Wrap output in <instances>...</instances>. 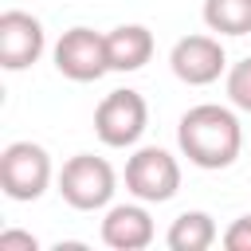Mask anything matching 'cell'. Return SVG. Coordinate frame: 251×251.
Wrapping results in <instances>:
<instances>
[{
	"mask_svg": "<svg viewBox=\"0 0 251 251\" xmlns=\"http://www.w3.org/2000/svg\"><path fill=\"white\" fill-rule=\"evenodd\" d=\"M43 24L31 12L8 8L0 16V67L4 71H27L43 55Z\"/></svg>",
	"mask_w": 251,
	"mask_h": 251,
	"instance_id": "ba28073f",
	"label": "cell"
},
{
	"mask_svg": "<svg viewBox=\"0 0 251 251\" xmlns=\"http://www.w3.org/2000/svg\"><path fill=\"white\" fill-rule=\"evenodd\" d=\"M35 247H39V243H35L31 231H16V227L0 231V251H35Z\"/></svg>",
	"mask_w": 251,
	"mask_h": 251,
	"instance_id": "9a60e30c",
	"label": "cell"
},
{
	"mask_svg": "<svg viewBox=\"0 0 251 251\" xmlns=\"http://www.w3.org/2000/svg\"><path fill=\"white\" fill-rule=\"evenodd\" d=\"M145 126H149V106H145V98L137 94V90H110L102 102H98V110H94V133H98V141L102 145H110V149H129V145H137L141 141V133H145Z\"/></svg>",
	"mask_w": 251,
	"mask_h": 251,
	"instance_id": "277c9868",
	"label": "cell"
},
{
	"mask_svg": "<svg viewBox=\"0 0 251 251\" xmlns=\"http://www.w3.org/2000/svg\"><path fill=\"white\" fill-rule=\"evenodd\" d=\"M55 67L71 82H98L110 71L106 35H98L94 27H71V31H63L59 43H55Z\"/></svg>",
	"mask_w": 251,
	"mask_h": 251,
	"instance_id": "8992f818",
	"label": "cell"
},
{
	"mask_svg": "<svg viewBox=\"0 0 251 251\" xmlns=\"http://www.w3.org/2000/svg\"><path fill=\"white\" fill-rule=\"evenodd\" d=\"M51 184V157L35 141H12L0 153V188L8 200L31 204Z\"/></svg>",
	"mask_w": 251,
	"mask_h": 251,
	"instance_id": "3957f363",
	"label": "cell"
},
{
	"mask_svg": "<svg viewBox=\"0 0 251 251\" xmlns=\"http://www.w3.org/2000/svg\"><path fill=\"white\" fill-rule=\"evenodd\" d=\"M224 247H227V251H251V212L239 216V220L224 231Z\"/></svg>",
	"mask_w": 251,
	"mask_h": 251,
	"instance_id": "5bb4252c",
	"label": "cell"
},
{
	"mask_svg": "<svg viewBox=\"0 0 251 251\" xmlns=\"http://www.w3.org/2000/svg\"><path fill=\"white\" fill-rule=\"evenodd\" d=\"M169 251H208L216 243V220L208 212H180L165 235Z\"/></svg>",
	"mask_w": 251,
	"mask_h": 251,
	"instance_id": "8fae6325",
	"label": "cell"
},
{
	"mask_svg": "<svg viewBox=\"0 0 251 251\" xmlns=\"http://www.w3.org/2000/svg\"><path fill=\"white\" fill-rule=\"evenodd\" d=\"M227 98L235 110H247L251 114V55L239 59L231 71H227Z\"/></svg>",
	"mask_w": 251,
	"mask_h": 251,
	"instance_id": "4fadbf2b",
	"label": "cell"
},
{
	"mask_svg": "<svg viewBox=\"0 0 251 251\" xmlns=\"http://www.w3.org/2000/svg\"><path fill=\"white\" fill-rule=\"evenodd\" d=\"M118 192V176L110 169L106 157H94V153H75L63 173H59V196L78 208V212H94V208H106Z\"/></svg>",
	"mask_w": 251,
	"mask_h": 251,
	"instance_id": "7a4b0ae2",
	"label": "cell"
},
{
	"mask_svg": "<svg viewBox=\"0 0 251 251\" xmlns=\"http://www.w3.org/2000/svg\"><path fill=\"white\" fill-rule=\"evenodd\" d=\"M204 24L216 35H247L251 31V0H204Z\"/></svg>",
	"mask_w": 251,
	"mask_h": 251,
	"instance_id": "7c38bea8",
	"label": "cell"
},
{
	"mask_svg": "<svg viewBox=\"0 0 251 251\" xmlns=\"http://www.w3.org/2000/svg\"><path fill=\"white\" fill-rule=\"evenodd\" d=\"M180 188V165L161 145H141L126 161V192L145 204H165Z\"/></svg>",
	"mask_w": 251,
	"mask_h": 251,
	"instance_id": "5b68a950",
	"label": "cell"
},
{
	"mask_svg": "<svg viewBox=\"0 0 251 251\" xmlns=\"http://www.w3.org/2000/svg\"><path fill=\"white\" fill-rule=\"evenodd\" d=\"M169 67H173V75L180 82L208 86V82H216L227 71V55H224V43L216 35H184V39L173 43Z\"/></svg>",
	"mask_w": 251,
	"mask_h": 251,
	"instance_id": "52a82bcc",
	"label": "cell"
},
{
	"mask_svg": "<svg viewBox=\"0 0 251 251\" xmlns=\"http://www.w3.org/2000/svg\"><path fill=\"white\" fill-rule=\"evenodd\" d=\"M176 141H180V153L196 169H227L243 149V129L227 106L200 102L180 114Z\"/></svg>",
	"mask_w": 251,
	"mask_h": 251,
	"instance_id": "6da1fadb",
	"label": "cell"
},
{
	"mask_svg": "<svg viewBox=\"0 0 251 251\" xmlns=\"http://www.w3.org/2000/svg\"><path fill=\"white\" fill-rule=\"evenodd\" d=\"M102 243L114 251H141L153 243V216L141 204H114L102 220Z\"/></svg>",
	"mask_w": 251,
	"mask_h": 251,
	"instance_id": "9c48e42d",
	"label": "cell"
},
{
	"mask_svg": "<svg viewBox=\"0 0 251 251\" xmlns=\"http://www.w3.org/2000/svg\"><path fill=\"white\" fill-rule=\"evenodd\" d=\"M106 55L110 71H141L153 59V31L141 24H118L106 31Z\"/></svg>",
	"mask_w": 251,
	"mask_h": 251,
	"instance_id": "30bf717a",
	"label": "cell"
}]
</instances>
